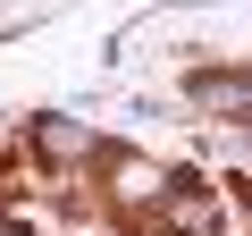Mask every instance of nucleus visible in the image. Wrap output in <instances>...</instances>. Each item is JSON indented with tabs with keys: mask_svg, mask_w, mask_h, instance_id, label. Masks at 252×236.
I'll return each mask as SVG.
<instances>
[{
	"mask_svg": "<svg viewBox=\"0 0 252 236\" xmlns=\"http://www.w3.org/2000/svg\"><path fill=\"white\" fill-rule=\"evenodd\" d=\"M34 152H42V160H84V152H93V135H84V127H67V118H34Z\"/></svg>",
	"mask_w": 252,
	"mask_h": 236,
	"instance_id": "nucleus-1",
	"label": "nucleus"
}]
</instances>
